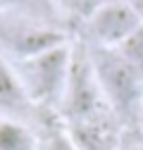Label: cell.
I'll return each instance as SVG.
<instances>
[{
  "label": "cell",
  "mask_w": 143,
  "mask_h": 150,
  "mask_svg": "<svg viewBox=\"0 0 143 150\" xmlns=\"http://www.w3.org/2000/svg\"><path fill=\"white\" fill-rule=\"evenodd\" d=\"M127 3L138 12V17H141V19H143V0H127Z\"/></svg>",
  "instance_id": "10"
},
{
  "label": "cell",
  "mask_w": 143,
  "mask_h": 150,
  "mask_svg": "<svg viewBox=\"0 0 143 150\" xmlns=\"http://www.w3.org/2000/svg\"><path fill=\"white\" fill-rule=\"evenodd\" d=\"M141 24L143 19L127 0H110L91 12L88 36L98 48H119Z\"/></svg>",
  "instance_id": "3"
},
{
  "label": "cell",
  "mask_w": 143,
  "mask_h": 150,
  "mask_svg": "<svg viewBox=\"0 0 143 150\" xmlns=\"http://www.w3.org/2000/svg\"><path fill=\"white\" fill-rule=\"evenodd\" d=\"M31 110H33V103L24 93L14 67L0 57V112L7 115L10 119V117H26Z\"/></svg>",
  "instance_id": "6"
},
{
  "label": "cell",
  "mask_w": 143,
  "mask_h": 150,
  "mask_svg": "<svg viewBox=\"0 0 143 150\" xmlns=\"http://www.w3.org/2000/svg\"><path fill=\"white\" fill-rule=\"evenodd\" d=\"M117 50H119V52H122L136 69L143 71V24H141V26L129 36V38L117 48Z\"/></svg>",
  "instance_id": "8"
},
{
  "label": "cell",
  "mask_w": 143,
  "mask_h": 150,
  "mask_svg": "<svg viewBox=\"0 0 143 150\" xmlns=\"http://www.w3.org/2000/svg\"><path fill=\"white\" fill-rule=\"evenodd\" d=\"M76 150H119V119L115 112H105L88 119L62 124Z\"/></svg>",
  "instance_id": "4"
},
{
  "label": "cell",
  "mask_w": 143,
  "mask_h": 150,
  "mask_svg": "<svg viewBox=\"0 0 143 150\" xmlns=\"http://www.w3.org/2000/svg\"><path fill=\"white\" fill-rule=\"evenodd\" d=\"M0 150H38V138L19 119H0Z\"/></svg>",
  "instance_id": "7"
},
{
  "label": "cell",
  "mask_w": 143,
  "mask_h": 150,
  "mask_svg": "<svg viewBox=\"0 0 143 150\" xmlns=\"http://www.w3.org/2000/svg\"><path fill=\"white\" fill-rule=\"evenodd\" d=\"M5 45L14 55V60H26V57H33V55L45 52L50 48L64 45V38L57 31L29 26V29H19V31H10L5 36Z\"/></svg>",
  "instance_id": "5"
},
{
  "label": "cell",
  "mask_w": 143,
  "mask_h": 150,
  "mask_svg": "<svg viewBox=\"0 0 143 150\" xmlns=\"http://www.w3.org/2000/svg\"><path fill=\"white\" fill-rule=\"evenodd\" d=\"M86 5H93V10H96V7H100L103 3H100V0H86Z\"/></svg>",
  "instance_id": "11"
},
{
  "label": "cell",
  "mask_w": 143,
  "mask_h": 150,
  "mask_svg": "<svg viewBox=\"0 0 143 150\" xmlns=\"http://www.w3.org/2000/svg\"><path fill=\"white\" fill-rule=\"evenodd\" d=\"M38 150H76L64 126H50L45 136L38 138Z\"/></svg>",
  "instance_id": "9"
},
{
  "label": "cell",
  "mask_w": 143,
  "mask_h": 150,
  "mask_svg": "<svg viewBox=\"0 0 143 150\" xmlns=\"http://www.w3.org/2000/svg\"><path fill=\"white\" fill-rule=\"evenodd\" d=\"M134 150H143V148H134Z\"/></svg>",
  "instance_id": "13"
},
{
  "label": "cell",
  "mask_w": 143,
  "mask_h": 150,
  "mask_svg": "<svg viewBox=\"0 0 143 150\" xmlns=\"http://www.w3.org/2000/svg\"><path fill=\"white\" fill-rule=\"evenodd\" d=\"M138 126H143V103H141V112H138Z\"/></svg>",
  "instance_id": "12"
},
{
  "label": "cell",
  "mask_w": 143,
  "mask_h": 150,
  "mask_svg": "<svg viewBox=\"0 0 143 150\" xmlns=\"http://www.w3.org/2000/svg\"><path fill=\"white\" fill-rule=\"evenodd\" d=\"M14 71L24 93L36 105H60L72 69V50L67 45L50 48L26 60H14Z\"/></svg>",
  "instance_id": "2"
},
{
  "label": "cell",
  "mask_w": 143,
  "mask_h": 150,
  "mask_svg": "<svg viewBox=\"0 0 143 150\" xmlns=\"http://www.w3.org/2000/svg\"><path fill=\"white\" fill-rule=\"evenodd\" d=\"M88 57L98 86L119 124H138V112L143 103V71L136 69L117 48L93 45L88 50Z\"/></svg>",
  "instance_id": "1"
}]
</instances>
